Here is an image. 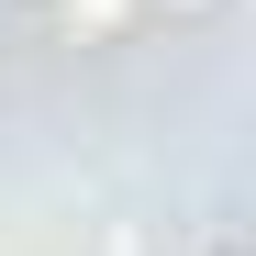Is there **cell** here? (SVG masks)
<instances>
[{"instance_id": "cell-2", "label": "cell", "mask_w": 256, "mask_h": 256, "mask_svg": "<svg viewBox=\"0 0 256 256\" xmlns=\"http://www.w3.org/2000/svg\"><path fill=\"white\" fill-rule=\"evenodd\" d=\"M212 256H234V245H212Z\"/></svg>"}, {"instance_id": "cell-1", "label": "cell", "mask_w": 256, "mask_h": 256, "mask_svg": "<svg viewBox=\"0 0 256 256\" xmlns=\"http://www.w3.org/2000/svg\"><path fill=\"white\" fill-rule=\"evenodd\" d=\"M167 22H223V0H156Z\"/></svg>"}]
</instances>
